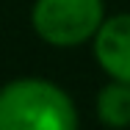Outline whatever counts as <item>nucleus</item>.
<instances>
[{
	"instance_id": "nucleus-1",
	"label": "nucleus",
	"mask_w": 130,
	"mask_h": 130,
	"mask_svg": "<svg viewBox=\"0 0 130 130\" xmlns=\"http://www.w3.org/2000/svg\"><path fill=\"white\" fill-rule=\"evenodd\" d=\"M72 100L47 80H14L0 91V130H75Z\"/></svg>"
},
{
	"instance_id": "nucleus-2",
	"label": "nucleus",
	"mask_w": 130,
	"mask_h": 130,
	"mask_svg": "<svg viewBox=\"0 0 130 130\" xmlns=\"http://www.w3.org/2000/svg\"><path fill=\"white\" fill-rule=\"evenodd\" d=\"M103 25V0H39L33 6L36 33L55 47H75Z\"/></svg>"
},
{
	"instance_id": "nucleus-3",
	"label": "nucleus",
	"mask_w": 130,
	"mask_h": 130,
	"mask_svg": "<svg viewBox=\"0 0 130 130\" xmlns=\"http://www.w3.org/2000/svg\"><path fill=\"white\" fill-rule=\"evenodd\" d=\"M94 53L108 75L130 83V14L111 17L97 28Z\"/></svg>"
},
{
	"instance_id": "nucleus-4",
	"label": "nucleus",
	"mask_w": 130,
	"mask_h": 130,
	"mask_svg": "<svg viewBox=\"0 0 130 130\" xmlns=\"http://www.w3.org/2000/svg\"><path fill=\"white\" fill-rule=\"evenodd\" d=\"M97 113L111 127H127L130 125V83L119 80L113 86H105L97 97Z\"/></svg>"
}]
</instances>
